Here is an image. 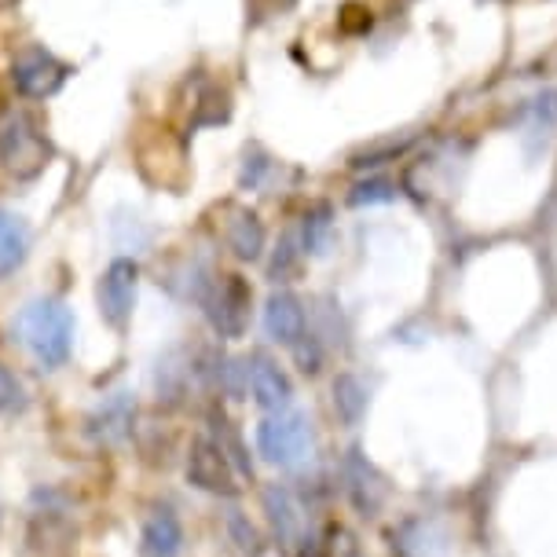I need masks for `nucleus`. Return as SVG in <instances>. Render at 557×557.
Segmentation results:
<instances>
[{
    "mask_svg": "<svg viewBox=\"0 0 557 557\" xmlns=\"http://www.w3.org/2000/svg\"><path fill=\"white\" fill-rule=\"evenodd\" d=\"M15 337L45 371H59L74 352V312L55 297H37L18 312Z\"/></svg>",
    "mask_w": 557,
    "mask_h": 557,
    "instance_id": "obj_1",
    "label": "nucleus"
},
{
    "mask_svg": "<svg viewBox=\"0 0 557 557\" xmlns=\"http://www.w3.org/2000/svg\"><path fill=\"white\" fill-rule=\"evenodd\" d=\"M315 451V430L305 411L286 407V411H272L257 425V455L264 462L278 466V470H301Z\"/></svg>",
    "mask_w": 557,
    "mask_h": 557,
    "instance_id": "obj_2",
    "label": "nucleus"
},
{
    "mask_svg": "<svg viewBox=\"0 0 557 557\" xmlns=\"http://www.w3.org/2000/svg\"><path fill=\"white\" fill-rule=\"evenodd\" d=\"M52 162V144L41 125L23 111L0 117V169L15 181H34Z\"/></svg>",
    "mask_w": 557,
    "mask_h": 557,
    "instance_id": "obj_3",
    "label": "nucleus"
},
{
    "mask_svg": "<svg viewBox=\"0 0 557 557\" xmlns=\"http://www.w3.org/2000/svg\"><path fill=\"white\" fill-rule=\"evenodd\" d=\"M198 305H202L209 326L221 337H227V342H235V337H243L246 326H250L253 290L238 272H221V275H213V283L206 286Z\"/></svg>",
    "mask_w": 557,
    "mask_h": 557,
    "instance_id": "obj_4",
    "label": "nucleus"
},
{
    "mask_svg": "<svg viewBox=\"0 0 557 557\" xmlns=\"http://www.w3.org/2000/svg\"><path fill=\"white\" fill-rule=\"evenodd\" d=\"M136 165L158 187H184L187 181V151L165 125H144L136 136Z\"/></svg>",
    "mask_w": 557,
    "mask_h": 557,
    "instance_id": "obj_5",
    "label": "nucleus"
},
{
    "mask_svg": "<svg viewBox=\"0 0 557 557\" xmlns=\"http://www.w3.org/2000/svg\"><path fill=\"white\" fill-rule=\"evenodd\" d=\"M136 294H139V264L133 257H117V261L107 264V272L99 275V286H96V301H99L103 323L114 326V331H125L136 312Z\"/></svg>",
    "mask_w": 557,
    "mask_h": 557,
    "instance_id": "obj_6",
    "label": "nucleus"
},
{
    "mask_svg": "<svg viewBox=\"0 0 557 557\" xmlns=\"http://www.w3.org/2000/svg\"><path fill=\"white\" fill-rule=\"evenodd\" d=\"M184 473L198 492H209V495H235L238 492V470L224 455V447L216 444L213 433H198L191 441Z\"/></svg>",
    "mask_w": 557,
    "mask_h": 557,
    "instance_id": "obj_7",
    "label": "nucleus"
},
{
    "mask_svg": "<svg viewBox=\"0 0 557 557\" xmlns=\"http://www.w3.org/2000/svg\"><path fill=\"white\" fill-rule=\"evenodd\" d=\"M337 473H342V487H345L348 503L356 506V513H363V517L382 513L385 499H389V481H385V473L367 459L360 447H348L342 455Z\"/></svg>",
    "mask_w": 557,
    "mask_h": 557,
    "instance_id": "obj_8",
    "label": "nucleus"
},
{
    "mask_svg": "<svg viewBox=\"0 0 557 557\" xmlns=\"http://www.w3.org/2000/svg\"><path fill=\"white\" fill-rule=\"evenodd\" d=\"M70 66L41 45H23L12 59V82L29 99H48L66 85Z\"/></svg>",
    "mask_w": 557,
    "mask_h": 557,
    "instance_id": "obj_9",
    "label": "nucleus"
},
{
    "mask_svg": "<svg viewBox=\"0 0 557 557\" xmlns=\"http://www.w3.org/2000/svg\"><path fill=\"white\" fill-rule=\"evenodd\" d=\"M264 513L272 524V535L283 550L290 554H308V513L301 499L286 484H268L264 487Z\"/></svg>",
    "mask_w": 557,
    "mask_h": 557,
    "instance_id": "obj_10",
    "label": "nucleus"
},
{
    "mask_svg": "<svg viewBox=\"0 0 557 557\" xmlns=\"http://www.w3.org/2000/svg\"><path fill=\"white\" fill-rule=\"evenodd\" d=\"M221 235L238 261H261L264 257L268 232L250 206H238V202L221 206Z\"/></svg>",
    "mask_w": 557,
    "mask_h": 557,
    "instance_id": "obj_11",
    "label": "nucleus"
},
{
    "mask_svg": "<svg viewBox=\"0 0 557 557\" xmlns=\"http://www.w3.org/2000/svg\"><path fill=\"white\" fill-rule=\"evenodd\" d=\"M246 374H250L253 400H257V407H261L264 414L294 407V385H290V377H286V371L268 352H250V360H246Z\"/></svg>",
    "mask_w": 557,
    "mask_h": 557,
    "instance_id": "obj_12",
    "label": "nucleus"
},
{
    "mask_svg": "<svg viewBox=\"0 0 557 557\" xmlns=\"http://www.w3.org/2000/svg\"><path fill=\"white\" fill-rule=\"evenodd\" d=\"M305 331H308V320H305L301 297L290 294V290H275L272 297H268V305H264V334L272 337V342L294 348L305 337Z\"/></svg>",
    "mask_w": 557,
    "mask_h": 557,
    "instance_id": "obj_13",
    "label": "nucleus"
},
{
    "mask_svg": "<svg viewBox=\"0 0 557 557\" xmlns=\"http://www.w3.org/2000/svg\"><path fill=\"white\" fill-rule=\"evenodd\" d=\"M133 418H136L133 393H111L92 411V418H88V430H92L99 444H122L133 433Z\"/></svg>",
    "mask_w": 557,
    "mask_h": 557,
    "instance_id": "obj_14",
    "label": "nucleus"
},
{
    "mask_svg": "<svg viewBox=\"0 0 557 557\" xmlns=\"http://www.w3.org/2000/svg\"><path fill=\"white\" fill-rule=\"evenodd\" d=\"M184 550V524L169 506H158L139 532V557H176Z\"/></svg>",
    "mask_w": 557,
    "mask_h": 557,
    "instance_id": "obj_15",
    "label": "nucleus"
},
{
    "mask_svg": "<svg viewBox=\"0 0 557 557\" xmlns=\"http://www.w3.org/2000/svg\"><path fill=\"white\" fill-rule=\"evenodd\" d=\"M517 122L524 128V147L535 154L540 147L550 144V136L557 133V92H543L529 99V103L517 111Z\"/></svg>",
    "mask_w": 557,
    "mask_h": 557,
    "instance_id": "obj_16",
    "label": "nucleus"
},
{
    "mask_svg": "<svg viewBox=\"0 0 557 557\" xmlns=\"http://www.w3.org/2000/svg\"><path fill=\"white\" fill-rule=\"evenodd\" d=\"M29 253V227L18 213L0 209V278H8L15 268H23Z\"/></svg>",
    "mask_w": 557,
    "mask_h": 557,
    "instance_id": "obj_17",
    "label": "nucleus"
},
{
    "mask_svg": "<svg viewBox=\"0 0 557 557\" xmlns=\"http://www.w3.org/2000/svg\"><path fill=\"white\" fill-rule=\"evenodd\" d=\"M367 407H371V393H367L363 377L352 374V371H342L334 377V411L342 418V425H360Z\"/></svg>",
    "mask_w": 557,
    "mask_h": 557,
    "instance_id": "obj_18",
    "label": "nucleus"
},
{
    "mask_svg": "<svg viewBox=\"0 0 557 557\" xmlns=\"http://www.w3.org/2000/svg\"><path fill=\"white\" fill-rule=\"evenodd\" d=\"M414 133H400V136H382V139H371V144H363L360 151L348 154V165L356 169V173H363V169H382L389 162H400V158L414 147Z\"/></svg>",
    "mask_w": 557,
    "mask_h": 557,
    "instance_id": "obj_19",
    "label": "nucleus"
},
{
    "mask_svg": "<svg viewBox=\"0 0 557 557\" xmlns=\"http://www.w3.org/2000/svg\"><path fill=\"white\" fill-rule=\"evenodd\" d=\"M301 250L320 257L326 253V246H331V235H334V209L331 202H315L308 206V213L301 216Z\"/></svg>",
    "mask_w": 557,
    "mask_h": 557,
    "instance_id": "obj_20",
    "label": "nucleus"
},
{
    "mask_svg": "<svg viewBox=\"0 0 557 557\" xmlns=\"http://www.w3.org/2000/svg\"><path fill=\"white\" fill-rule=\"evenodd\" d=\"M191 128H202V125H224L232 117V96L227 88H221L216 82H206L198 88L195 103H191Z\"/></svg>",
    "mask_w": 557,
    "mask_h": 557,
    "instance_id": "obj_21",
    "label": "nucleus"
},
{
    "mask_svg": "<svg viewBox=\"0 0 557 557\" xmlns=\"http://www.w3.org/2000/svg\"><path fill=\"white\" fill-rule=\"evenodd\" d=\"M275 173H278V162L264 147H246L243 169H238V187H243V191H264V187L275 181Z\"/></svg>",
    "mask_w": 557,
    "mask_h": 557,
    "instance_id": "obj_22",
    "label": "nucleus"
},
{
    "mask_svg": "<svg viewBox=\"0 0 557 557\" xmlns=\"http://www.w3.org/2000/svg\"><path fill=\"white\" fill-rule=\"evenodd\" d=\"M396 195H400V187H396L389 176H367V181L352 184V191H348V206H356V209L385 206V202H393Z\"/></svg>",
    "mask_w": 557,
    "mask_h": 557,
    "instance_id": "obj_23",
    "label": "nucleus"
},
{
    "mask_svg": "<svg viewBox=\"0 0 557 557\" xmlns=\"http://www.w3.org/2000/svg\"><path fill=\"white\" fill-rule=\"evenodd\" d=\"M224 524H227V540H232L238 550H243L246 557H261L264 543H261V532L250 524V517H243V510H227L224 513Z\"/></svg>",
    "mask_w": 557,
    "mask_h": 557,
    "instance_id": "obj_24",
    "label": "nucleus"
},
{
    "mask_svg": "<svg viewBox=\"0 0 557 557\" xmlns=\"http://www.w3.org/2000/svg\"><path fill=\"white\" fill-rule=\"evenodd\" d=\"M305 257V250H301V235L297 232H286L283 238H278V246H275V257H272V264H268V275L275 278H286L297 268V261Z\"/></svg>",
    "mask_w": 557,
    "mask_h": 557,
    "instance_id": "obj_25",
    "label": "nucleus"
},
{
    "mask_svg": "<svg viewBox=\"0 0 557 557\" xmlns=\"http://www.w3.org/2000/svg\"><path fill=\"white\" fill-rule=\"evenodd\" d=\"M374 18H371V8L360 4V0H348V4H342V12H337V29L348 37H363L371 34Z\"/></svg>",
    "mask_w": 557,
    "mask_h": 557,
    "instance_id": "obj_26",
    "label": "nucleus"
},
{
    "mask_svg": "<svg viewBox=\"0 0 557 557\" xmlns=\"http://www.w3.org/2000/svg\"><path fill=\"white\" fill-rule=\"evenodd\" d=\"M290 352H294V360H297V367H301L305 374H320L323 356H326V348H323V342H320V334L305 331V337L290 348Z\"/></svg>",
    "mask_w": 557,
    "mask_h": 557,
    "instance_id": "obj_27",
    "label": "nucleus"
},
{
    "mask_svg": "<svg viewBox=\"0 0 557 557\" xmlns=\"http://www.w3.org/2000/svg\"><path fill=\"white\" fill-rule=\"evenodd\" d=\"M23 382L15 377V371H8L4 363H0V414H12L15 407H23Z\"/></svg>",
    "mask_w": 557,
    "mask_h": 557,
    "instance_id": "obj_28",
    "label": "nucleus"
},
{
    "mask_svg": "<svg viewBox=\"0 0 557 557\" xmlns=\"http://www.w3.org/2000/svg\"><path fill=\"white\" fill-rule=\"evenodd\" d=\"M294 8V0H246V12L253 15V23L257 18H272L278 12H290Z\"/></svg>",
    "mask_w": 557,
    "mask_h": 557,
    "instance_id": "obj_29",
    "label": "nucleus"
},
{
    "mask_svg": "<svg viewBox=\"0 0 557 557\" xmlns=\"http://www.w3.org/2000/svg\"><path fill=\"white\" fill-rule=\"evenodd\" d=\"M0 524H4V506H0Z\"/></svg>",
    "mask_w": 557,
    "mask_h": 557,
    "instance_id": "obj_30",
    "label": "nucleus"
}]
</instances>
